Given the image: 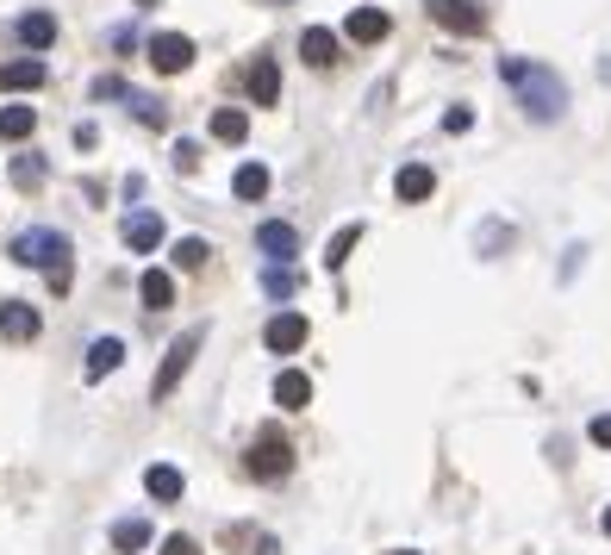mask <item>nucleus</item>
Wrapping results in <instances>:
<instances>
[{"label": "nucleus", "instance_id": "a878e982", "mask_svg": "<svg viewBox=\"0 0 611 555\" xmlns=\"http://www.w3.org/2000/svg\"><path fill=\"white\" fill-rule=\"evenodd\" d=\"M356 237H363V225H344V231H337V237H331L325 263H331V268H344V263H349V249H356Z\"/></svg>", "mask_w": 611, "mask_h": 555}, {"label": "nucleus", "instance_id": "dca6fc26", "mask_svg": "<svg viewBox=\"0 0 611 555\" xmlns=\"http://www.w3.org/2000/svg\"><path fill=\"white\" fill-rule=\"evenodd\" d=\"M119 363H125V344H119V337H95V344H88V381H107Z\"/></svg>", "mask_w": 611, "mask_h": 555}, {"label": "nucleus", "instance_id": "c9c22d12", "mask_svg": "<svg viewBox=\"0 0 611 555\" xmlns=\"http://www.w3.org/2000/svg\"><path fill=\"white\" fill-rule=\"evenodd\" d=\"M137 7H156V0H137Z\"/></svg>", "mask_w": 611, "mask_h": 555}, {"label": "nucleus", "instance_id": "72a5a7b5", "mask_svg": "<svg viewBox=\"0 0 611 555\" xmlns=\"http://www.w3.org/2000/svg\"><path fill=\"white\" fill-rule=\"evenodd\" d=\"M249 555H281V543H275V536H256V543H249Z\"/></svg>", "mask_w": 611, "mask_h": 555}, {"label": "nucleus", "instance_id": "423d86ee", "mask_svg": "<svg viewBox=\"0 0 611 555\" xmlns=\"http://www.w3.org/2000/svg\"><path fill=\"white\" fill-rule=\"evenodd\" d=\"M144 57H151L156 76H181L193 63V38H181V32H156L151 44H144Z\"/></svg>", "mask_w": 611, "mask_h": 555}, {"label": "nucleus", "instance_id": "aec40b11", "mask_svg": "<svg viewBox=\"0 0 611 555\" xmlns=\"http://www.w3.org/2000/svg\"><path fill=\"white\" fill-rule=\"evenodd\" d=\"M20 44H25V51H51V44H57V20H51V13H25V20H20Z\"/></svg>", "mask_w": 611, "mask_h": 555}, {"label": "nucleus", "instance_id": "20e7f679", "mask_svg": "<svg viewBox=\"0 0 611 555\" xmlns=\"http://www.w3.org/2000/svg\"><path fill=\"white\" fill-rule=\"evenodd\" d=\"M287 468H293V443H287L281 431H256V443H249V475H256V480H281Z\"/></svg>", "mask_w": 611, "mask_h": 555}, {"label": "nucleus", "instance_id": "f704fd0d", "mask_svg": "<svg viewBox=\"0 0 611 555\" xmlns=\"http://www.w3.org/2000/svg\"><path fill=\"white\" fill-rule=\"evenodd\" d=\"M606 536H611V506H606Z\"/></svg>", "mask_w": 611, "mask_h": 555}, {"label": "nucleus", "instance_id": "2eb2a0df", "mask_svg": "<svg viewBox=\"0 0 611 555\" xmlns=\"http://www.w3.org/2000/svg\"><path fill=\"white\" fill-rule=\"evenodd\" d=\"M393 193H400V200H431V193H437V175L424 169V163H406V169L393 175Z\"/></svg>", "mask_w": 611, "mask_h": 555}, {"label": "nucleus", "instance_id": "2f4dec72", "mask_svg": "<svg viewBox=\"0 0 611 555\" xmlns=\"http://www.w3.org/2000/svg\"><path fill=\"white\" fill-rule=\"evenodd\" d=\"M468 125H475V113H468V107H449V113H443V132H468Z\"/></svg>", "mask_w": 611, "mask_h": 555}, {"label": "nucleus", "instance_id": "6ab92c4d", "mask_svg": "<svg viewBox=\"0 0 611 555\" xmlns=\"http://www.w3.org/2000/svg\"><path fill=\"white\" fill-rule=\"evenodd\" d=\"M137 293H144V307H151V312L175 307V281L163 275V268H144V275H137Z\"/></svg>", "mask_w": 611, "mask_h": 555}, {"label": "nucleus", "instance_id": "7ed1b4c3", "mask_svg": "<svg viewBox=\"0 0 611 555\" xmlns=\"http://www.w3.org/2000/svg\"><path fill=\"white\" fill-rule=\"evenodd\" d=\"M200 344H207V331H181V337H175V344H169V356H163V368H156V381H151V400H169L175 387H181V375L193 368Z\"/></svg>", "mask_w": 611, "mask_h": 555}, {"label": "nucleus", "instance_id": "4be33fe9", "mask_svg": "<svg viewBox=\"0 0 611 555\" xmlns=\"http://www.w3.org/2000/svg\"><path fill=\"white\" fill-rule=\"evenodd\" d=\"M231 193H237V200H263V193H268V169H263V163H237Z\"/></svg>", "mask_w": 611, "mask_h": 555}, {"label": "nucleus", "instance_id": "5701e85b", "mask_svg": "<svg viewBox=\"0 0 611 555\" xmlns=\"http://www.w3.org/2000/svg\"><path fill=\"white\" fill-rule=\"evenodd\" d=\"M212 137H219V144H244V137H249V113H244V107L212 113Z\"/></svg>", "mask_w": 611, "mask_h": 555}, {"label": "nucleus", "instance_id": "c85d7f7f", "mask_svg": "<svg viewBox=\"0 0 611 555\" xmlns=\"http://www.w3.org/2000/svg\"><path fill=\"white\" fill-rule=\"evenodd\" d=\"M175 169H181V175L200 169V144H193V137H181V144H175Z\"/></svg>", "mask_w": 611, "mask_h": 555}, {"label": "nucleus", "instance_id": "473e14b6", "mask_svg": "<svg viewBox=\"0 0 611 555\" xmlns=\"http://www.w3.org/2000/svg\"><path fill=\"white\" fill-rule=\"evenodd\" d=\"M163 555H200V550H193V536H169V543H163Z\"/></svg>", "mask_w": 611, "mask_h": 555}, {"label": "nucleus", "instance_id": "f8f14e48", "mask_svg": "<svg viewBox=\"0 0 611 555\" xmlns=\"http://www.w3.org/2000/svg\"><path fill=\"white\" fill-rule=\"evenodd\" d=\"M0 337H13V344H32V337H38V312L25 307V300H7V307H0Z\"/></svg>", "mask_w": 611, "mask_h": 555}, {"label": "nucleus", "instance_id": "39448f33", "mask_svg": "<svg viewBox=\"0 0 611 555\" xmlns=\"http://www.w3.org/2000/svg\"><path fill=\"white\" fill-rule=\"evenodd\" d=\"M431 7V20L443 25V32H462V38H475L480 25H487V7L480 0H424Z\"/></svg>", "mask_w": 611, "mask_h": 555}, {"label": "nucleus", "instance_id": "393cba45", "mask_svg": "<svg viewBox=\"0 0 611 555\" xmlns=\"http://www.w3.org/2000/svg\"><path fill=\"white\" fill-rule=\"evenodd\" d=\"M207 237H181V244H175V268H207Z\"/></svg>", "mask_w": 611, "mask_h": 555}, {"label": "nucleus", "instance_id": "cd10ccee", "mask_svg": "<svg viewBox=\"0 0 611 555\" xmlns=\"http://www.w3.org/2000/svg\"><path fill=\"white\" fill-rule=\"evenodd\" d=\"M13 181H20V188H38V181H44V156H20V163H13Z\"/></svg>", "mask_w": 611, "mask_h": 555}, {"label": "nucleus", "instance_id": "ddd939ff", "mask_svg": "<svg viewBox=\"0 0 611 555\" xmlns=\"http://www.w3.org/2000/svg\"><path fill=\"white\" fill-rule=\"evenodd\" d=\"M275 406H281V412H306V406H312V381H306L300 368H281V375H275Z\"/></svg>", "mask_w": 611, "mask_h": 555}, {"label": "nucleus", "instance_id": "9d476101", "mask_svg": "<svg viewBox=\"0 0 611 555\" xmlns=\"http://www.w3.org/2000/svg\"><path fill=\"white\" fill-rule=\"evenodd\" d=\"M125 244L132 249H144V256H151V249H163V237H169V225H163V219H156V212H125Z\"/></svg>", "mask_w": 611, "mask_h": 555}, {"label": "nucleus", "instance_id": "a211bd4d", "mask_svg": "<svg viewBox=\"0 0 611 555\" xmlns=\"http://www.w3.org/2000/svg\"><path fill=\"white\" fill-rule=\"evenodd\" d=\"M38 132V113L32 107H0V144H25Z\"/></svg>", "mask_w": 611, "mask_h": 555}, {"label": "nucleus", "instance_id": "bb28decb", "mask_svg": "<svg viewBox=\"0 0 611 555\" xmlns=\"http://www.w3.org/2000/svg\"><path fill=\"white\" fill-rule=\"evenodd\" d=\"M125 107H132V113H137V125H169V113H163V107H156L151 95H132V100H125Z\"/></svg>", "mask_w": 611, "mask_h": 555}, {"label": "nucleus", "instance_id": "b1692460", "mask_svg": "<svg viewBox=\"0 0 611 555\" xmlns=\"http://www.w3.org/2000/svg\"><path fill=\"white\" fill-rule=\"evenodd\" d=\"M113 543H119L125 555L151 550V524H144V518H119V524H113Z\"/></svg>", "mask_w": 611, "mask_h": 555}, {"label": "nucleus", "instance_id": "0eeeda50", "mask_svg": "<svg viewBox=\"0 0 611 555\" xmlns=\"http://www.w3.org/2000/svg\"><path fill=\"white\" fill-rule=\"evenodd\" d=\"M256 249H263L275 268H287L300 256V231L287 225V219H263V225H256Z\"/></svg>", "mask_w": 611, "mask_h": 555}, {"label": "nucleus", "instance_id": "4468645a", "mask_svg": "<svg viewBox=\"0 0 611 555\" xmlns=\"http://www.w3.org/2000/svg\"><path fill=\"white\" fill-rule=\"evenodd\" d=\"M300 57L312 63V69H331V63H337V32H325V25H306V32H300Z\"/></svg>", "mask_w": 611, "mask_h": 555}, {"label": "nucleus", "instance_id": "f3484780", "mask_svg": "<svg viewBox=\"0 0 611 555\" xmlns=\"http://www.w3.org/2000/svg\"><path fill=\"white\" fill-rule=\"evenodd\" d=\"M275 95H281V69L268 57H256L249 63V100H256V107H275Z\"/></svg>", "mask_w": 611, "mask_h": 555}, {"label": "nucleus", "instance_id": "f257e3e1", "mask_svg": "<svg viewBox=\"0 0 611 555\" xmlns=\"http://www.w3.org/2000/svg\"><path fill=\"white\" fill-rule=\"evenodd\" d=\"M499 81L512 88L518 107H524L536 125L562 119V107H568V88H562V76H555V69H543V63H531V57H506V63H499Z\"/></svg>", "mask_w": 611, "mask_h": 555}, {"label": "nucleus", "instance_id": "6e6552de", "mask_svg": "<svg viewBox=\"0 0 611 555\" xmlns=\"http://www.w3.org/2000/svg\"><path fill=\"white\" fill-rule=\"evenodd\" d=\"M263 344L275 349V356H293V349L306 344V312H275L263 331Z\"/></svg>", "mask_w": 611, "mask_h": 555}, {"label": "nucleus", "instance_id": "9b49d317", "mask_svg": "<svg viewBox=\"0 0 611 555\" xmlns=\"http://www.w3.org/2000/svg\"><path fill=\"white\" fill-rule=\"evenodd\" d=\"M387 32H393V20H387L381 7H356V13L344 20V38L349 44H381Z\"/></svg>", "mask_w": 611, "mask_h": 555}, {"label": "nucleus", "instance_id": "e433bc0d", "mask_svg": "<svg viewBox=\"0 0 611 555\" xmlns=\"http://www.w3.org/2000/svg\"><path fill=\"white\" fill-rule=\"evenodd\" d=\"M393 555H412V550H393Z\"/></svg>", "mask_w": 611, "mask_h": 555}, {"label": "nucleus", "instance_id": "1a4fd4ad", "mask_svg": "<svg viewBox=\"0 0 611 555\" xmlns=\"http://www.w3.org/2000/svg\"><path fill=\"white\" fill-rule=\"evenodd\" d=\"M44 81H51V69H44L38 57L0 63V95H32V88H44Z\"/></svg>", "mask_w": 611, "mask_h": 555}, {"label": "nucleus", "instance_id": "c756f323", "mask_svg": "<svg viewBox=\"0 0 611 555\" xmlns=\"http://www.w3.org/2000/svg\"><path fill=\"white\" fill-rule=\"evenodd\" d=\"M263 288L275 293V300H281V293H293V275H287V268H268V275H263Z\"/></svg>", "mask_w": 611, "mask_h": 555}, {"label": "nucleus", "instance_id": "f03ea898", "mask_svg": "<svg viewBox=\"0 0 611 555\" xmlns=\"http://www.w3.org/2000/svg\"><path fill=\"white\" fill-rule=\"evenodd\" d=\"M7 256H13V263H25V268H44V275H51V268L69 263V237H63V231H51V225H32V231H20V237L7 244Z\"/></svg>", "mask_w": 611, "mask_h": 555}, {"label": "nucleus", "instance_id": "412c9836", "mask_svg": "<svg viewBox=\"0 0 611 555\" xmlns=\"http://www.w3.org/2000/svg\"><path fill=\"white\" fill-rule=\"evenodd\" d=\"M144 493H151V499H181V468L151 462V468H144Z\"/></svg>", "mask_w": 611, "mask_h": 555}, {"label": "nucleus", "instance_id": "7c9ffc66", "mask_svg": "<svg viewBox=\"0 0 611 555\" xmlns=\"http://www.w3.org/2000/svg\"><path fill=\"white\" fill-rule=\"evenodd\" d=\"M587 437L599 443V449H611V412H599V419L587 424Z\"/></svg>", "mask_w": 611, "mask_h": 555}]
</instances>
